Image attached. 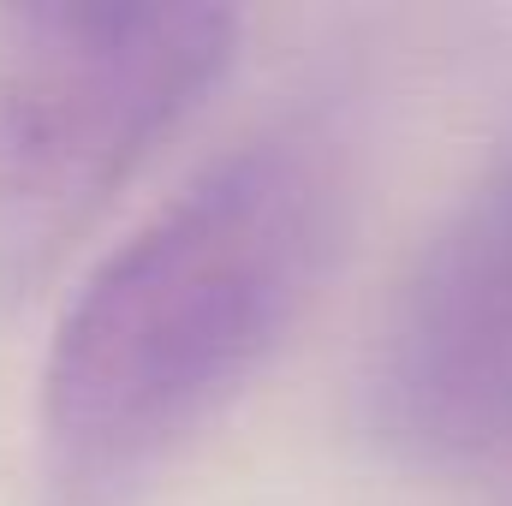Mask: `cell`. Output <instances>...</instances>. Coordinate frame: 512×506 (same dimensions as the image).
<instances>
[{
    "instance_id": "cell-3",
    "label": "cell",
    "mask_w": 512,
    "mask_h": 506,
    "mask_svg": "<svg viewBox=\"0 0 512 506\" xmlns=\"http://www.w3.org/2000/svg\"><path fill=\"white\" fill-rule=\"evenodd\" d=\"M370 417L423 465L512 447V137L411 262L376 340Z\"/></svg>"
},
{
    "instance_id": "cell-2",
    "label": "cell",
    "mask_w": 512,
    "mask_h": 506,
    "mask_svg": "<svg viewBox=\"0 0 512 506\" xmlns=\"http://www.w3.org/2000/svg\"><path fill=\"white\" fill-rule=\"evenodd\" d=\"M239 18L179 0L0 6V298L36 292L227 72Z\"/></svg>"
},
{
    "instance_id": "cell-1",
    "label": "cell",
    "mask_w": 512,
    "mask_h": 506,
    "mask_svg": "<svg viewBox=\"0 0 512 506\" xmlns=\"http://www.w3.org/2000/svg\"><path fill=\"white\" fill-rule=\"evenodd\" d=\"M352 131L298 108L203 167L96 268L42 376V435L102 483L191 441L280 346L340 245Z\"/></svg>"
}]
</instances>
